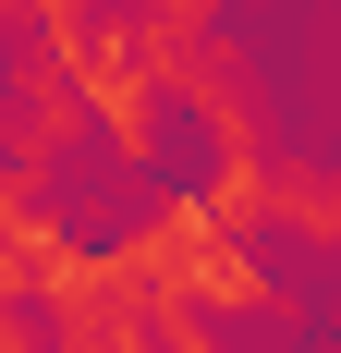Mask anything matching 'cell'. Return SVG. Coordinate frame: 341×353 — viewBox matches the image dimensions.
Returning a JSON list of instances; mask_svg holds the SVG:
<instances>
[{
	"instance_id": "1",
	"label": "cell",
	"mask_w": 341,
	"mask_h": 353,
	"mask_svg": "<svg viewBox=\"0 0 341 353\" xmlns=\"http://www.w3.org/2000/svg\"><path fill=\"white\" fill-rule=\"evenodd\" d=\"M159 98H170V122H195L220 159H269V146H280V122H269V73L244 61L232 37H207L195 61L159 85Z\"/></svg>"
},
{
	"instance_id": "2",
	"label": "cell",
	"mask_w": 341,
	"mask_h": 353,
	"mask_svg": "<svg viewBox=\"0 0 341 353\" xmlns=\"http://www.w3.org/2000/svg\"><path fill=\"white\" fill-rule=\"evenodd\" d=\"M37 305H49V329H37L49 353H159V341H146V317H159V305L135 292V268H122L110 244H98V256H73Z\"/></svg>"
},
{
	"instance_id": "3",
	"label": "cell",
	"mask_w": 341,
	"mask_h": 353,
	"mask_svg": "<svg viewBox=\"0 0 341 353\" xmlns=\"http://www.w3.org/2000/svg\"><path fill=\"white\" fill-rule=\"evenodd\" d=\"M269 244H293V256H329V244H341V183H329V159H305V146H280V159H269L256 256H269Z\"/></svg>"
},
{
	"instance_id": "4",
	"label": "cell",
	"mask_w": 341,
	"mask_h": 353,
	"mask_svg": "<svg viewBox=\"0 0 341 353\" xmlns=\"http://www.w3.org/2000/svg\"><path fill=\"white\" fill-rule=\"evenodd\" d=\"M0 353H49V341H37V329L12 317V305H0Z\"/></svg>"
}]
</instances>
